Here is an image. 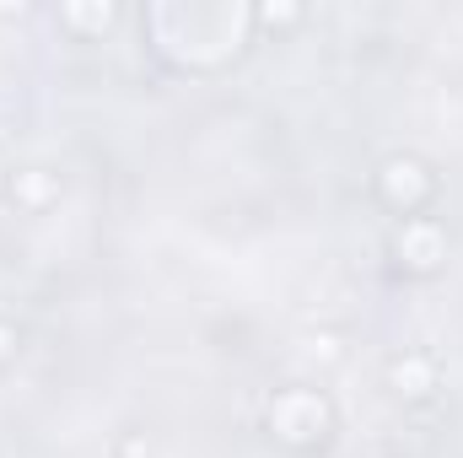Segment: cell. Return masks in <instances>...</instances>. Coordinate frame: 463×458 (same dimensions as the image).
<instances>
[{"label":"cell","instance_id":"6da1fadb","mask_svg":"<svg viewBox=\"0 0 463 458\" xmlns=\"http://www.w3.org/2000/svg\"><path fill=\"white\" fill-rule=\"evenodd\" d=\"M393 253H399V264H410V270H437V259H442V232L437 222H404L399 237H393Z\"/></svg>","mask_w":463,"mask_h":458},{"label":"cell","instance_id":"7a4b0ae2","mask_svg":"<svg viewBox=\"0 0 463 458\" xmlns=\"http://www.w3.org/2000/svg\"><path fill=\"white\" fill-rule=\"evenodd\" d=\"M388 388H393L399 399H420V394H431V388H437V361L420 356V350L399 356V361L388 367Z\"/></svg>","mask_w":463,"mask_h":458},{"label":"cell","instance_id":"3957f363","mask_svg":"<svg viewBox=\"0 0 463 458\" xmlns=\"http://www.w3.org/2000/svg\"><path fill=\"white\" fill-rule=\"evenodd\" d=\"M16 340H22V335H16V324H0V361H11V356H16Z\"/></svg>","mask_w":463,"mask_h":458},{"label":"cell","instance_id":"277c9868","mask_svg":"<svg viewBox=\"0 0 463 458\" xmlns=\"http://www.w3.org/2000/svg\"><path fill=\"white\" fill-rule=\"evenodd\" d=\"M118 458H151V443H140V437H124V443H118Z\"/></svg>","mask_w":463,"mask_h":458}]
</instances>
